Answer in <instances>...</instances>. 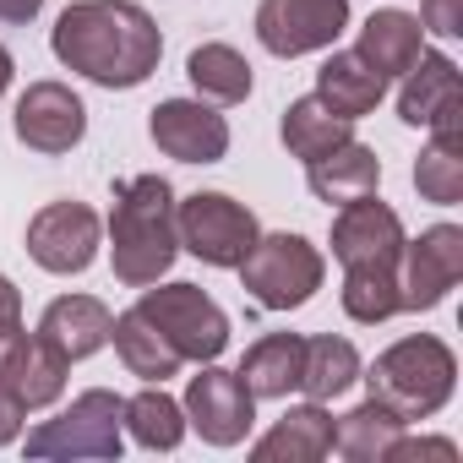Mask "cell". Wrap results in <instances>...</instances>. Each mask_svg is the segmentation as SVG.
<instances>
[{"label":"cell","mask_w":463,"mask_h":463,"mask_svg":"<svg viewBox=\"0 0 463 463\" xmlns=\"http://www.w3.org/2000/svg\"><path fill=\"white\" fill-rule=\"evenodd\" d=\"M50 50L99 88H142L164 61V33L137 0H71L50 28Z\"/></svg>","instance_id":"1"},{"label":"cell","mask_w":463,"mask_h":463,"mask_svg":"<svg viewBox=\"0 0 463 463\" xmlns=\"http://www.w3.org/2000/svg\"><path fill=\"white\" fill-rule=\"evenodd\" d=\"M180 257L175 229V185L164 175H131L115 185L109 207V268L126 289L158 284Z\"/></svg>","instance_id":"2"},{"label":"cell","mask_w":463,"mask_h":463,"mask_svg":"<svg viewBox=\"0 0 463 463\" xmlns=\"http://www.w3.org/2000/svg\"><path fill=\"white\" fill-rule=\"evenodd\" d=\"M360 382L403 425L409 420H430L458 387V354L436 333H414V338H398L392 349H382L371 360V371H360Z\"/></svg>","instance_id":"3"},{"label":"cell","mask_w":463,"mask_h":463,"mask_svg":"<svg viewBox=\"0 0 463 463\" xmlns=\"http://www.w3.org/2000/svg\"><path fill=\"white\" fill-rule=\"evenodd\" d=\"M235 273H241V289L262 311H300L322 289L327 262L306 235H289L284 229V235H257V246L246 251V262Z\"/></svg>","instance_id":"4"},{"label":"cell","mask_w":463,"mask_h":463,"mask_svg":"<svg viewBox=\"0 0 463 463\" xmlns=\"http://www.w3.org/2000/svg\"><path fill=\"white\" fill-rule=\"evenodd\" d=\"M126 398L109 387H88L71 398V409H61L55 420L28 430V458H120L126 447Z\"/></svg>","instance_id":"5"},{"label":"cell","mask_w":463,"mask_h":463,"mask_svg":"<svg viewBox=\"0 0 463 463\" xmlns=\"http://www.w3.org/2000/svg\"><path fill=\"white\" fill-rule=\"evenodd\" d=\"M175 229H180V251H191L207 268H241L262 235L257 213L229 191H191L185 202H175Z\"/></svg>","instance_id":"6"},{"label":"cell","mask_w":463,"mask_h":463,"mask_svg":"<svg viewBox=\"0 0 463 463\" xmlns=\"http://www.w3.org/2000/svg\"><path fill=\"white\" fill-rule=\"evenodd\" d=\"M137 311L175 344L180 360L207 365V360H218V354L229 349V317H223V306H218L207 289H196V284H147L142 300H137Z\"/></svg>","instance_id":"7"},{"label":"cell","mask_w":463,"mask_h":463,"mask_svg":"<svg viewBox=\"0 0 463 463\" xmlns=\"http://www.w3.org/2000/svg\"><path fill=\"white\" fill-rule=\"evenodd\" d=\"M185 425L207 441V447H241L257 425V398L241 382V371H218L213 360L185 382Z\"/></svg>","instance_id":"8"},{"label":"cell","mask_w":463,"mask_h":463,"mask_svg":"<svg viewBox=\"0 0 463 463\" xmlns=\"http://www.w3.org/2000/svg\"><path fill=\"white\" fill-rule=\"evenodd\" d=\"M99 246H104V223H99V213L88 202L66 196V202H50V207H39L28 218V257L44 273H61V279L88 273Z\"/></svg>","instance_id":"9"},{"label":"cell","mask_w":463,"mask_h":463,"mask_svg":"<svg viewBox=\"0 0 463 463\" xmlns=\"http://www.w3.org/2000/svg\"><path fill=\"white\" fill-rule=\"evenodd\" d=\"M344 28H349V0H262L257 6V39L279 61L333 50Z\"/></svg>","instance_id":"10"},{"label":"cell","mask_w":463,"mask_h":463,"mask_svg":"<svg viewBox=\"0 0 463 463\" xmlns=\"http://www.w3.org/2000/svg\"><path fill=\"white\" fill-rule=\"evenodd\" d=\"M463 279V229L430 223L420 241H403L398 251V295L403 311H436Z\"/></svg>","instance_id":"11"},{"label":"cell","mask_w":463,"mask_h":463,"mask_svg":"<svg viewBox=\"0 0 463 463\" xmlns=\"http://www.w3.org/2000/svg\"><path fill=\"white\" fill-rule=\"evenodd\" d=\"M12 131L23 147L61 158L88 137V109L66 82H28V93L17 99V115H12Z\"/></svg>","instance_id":"12"},{"label":"cell","mask_w":463,"mask_h":463,"mask_svg":"<svg viewBox=\"0 0 463 463\" xmlns=\"http://www.w3.org/2000/svg\"><path fill=\"white\" fill-rule=\"evenodd\" d=\"M147 137L180 164H218L229 153V120L202 99H164L147 115Z\"/></svg>","instance_id":"13"},{"label":"cell","mask_w":463,"mask_h":463,"mask_svg":"<svg viewBox=\"0 0 463 463\" xmlns=\"http://www.w3.org/2000/svg\"><path fill=\"white\" fill-rule=\"evenodd\" d=\"M403 241H409L403 235V218L376 191L354 196V202H344L333 213V257L344 268H354V262H398Z\"/></svg>","instance_id":"14"},{"label":"cell","mask_w":463,"mask_h":463,"mask_svg":"<svg viewBox=\"0 0 463 463\" xmlns=\"http://www.w3.org/2000/svg\"><path fill=\"white\" fill-rule=\"evenodd\" d=\"M109 322H115V311L99 295H61L39 317V338L50 349H61L66 360H88L109 344Z\"/></svg>","instance_id":"15"},{"label":"cell","mask_w":463,"mask_h":463,"mask_svg":"<svg viewBox=\"0 0 463 463\" xmlns=\"http://www.w3.org/2000/svg\"><path fill=\"white\" fill-rule=\"evenodd\" d=\"M306 185H311V196L317 202H354V196H371L376 185H382V158H376V147H365L360 137H349V142H338L333 153H322V158H311L306 164Z\"/></svg>","instance_id":"16"},{"label":"cell","mask_w":463,"mask_h":463,"mask_svg":"<svg viewBox=\"0 0 463 463\" xmlns=\"http://www.w3.org/2000/svg\"><path fill=\"white\" fill-rule=\"evenodd\" d=\"M327 452H333V414H327V403H317V398L295 403V409L251 447L257 463H322Z\"/></svg>","instance_id":"17"},{"label":"cell","mask_w":463,"mask_h":463,"mask_svg":"<svg viewBox=\"0 0 463 463\" xmlns=\"http://www.w3.org/2000/svg\"><path fill=\"white\" fill-rule=\"evenodd\" d=\"M420 50H425V28H420L414 12H398V6L371 12L365 28H360V44H354V55H360L376 77H403V71L420 61Z\"/></svg>","instance_id":"18"},{"label":"cell","mask_w":463,"mask_h":463,"mask_svg":"<svg viewBox=\"0 0 463 463\" xmlns=\"http://www.w3.org/2000/svg\"><path fill=\"white\" fill-rule=\"evenodd\" d=\"M317 99L344 120H365L387 99V77H376L354 50H333L317 71Z\"/></svg>","instance_id":"19"},{"label":"cell","mask_w":463,"mask_h":463,"mask_svg":"<svg viewBox=\"0 0 463 463\" xmlns=\"http://www.w3.org/2000/svg\"><path fill=\"white\" fill-rule=\"evenodd\" d=\"M109 344H115V354H120V365H126L131 376H142V382H169V376L185 365V360L175 354V344H169L137 306L109 322Z\"/></svg>","instance_id":"20"},{"label":"cell","mask_w":463,"mask_h":463,"mask_svg":"<svg viewBox=\"0 0 463 463\" xmlns=\"http://www.w3.org/2000/svg\"><path fill=\"white\" fill-rule=\"evenodd\" d=\"M300 365H306V338L300 333H268L246 349L241 382L251 387V398H289L300 387Z\"/></svg>","instance_id":"21"},{"label":"cell","mask_w":463,"mask_h":463,"mask_svg":"<svg viewBox=\"0 0 463 463\" xmlns=\"http://www.w3.org/2000/svg\"><path fill=\"white\" fill-rule=\"evenodd\" d=\"M185 77L196 88L202 104L223 109V104H246L251 99V61L235 44H196L185 55Z\"/></svg>","instance_id":"22"},{"label":"cell","mask_w":463,"mask_h":463,"mask_svg":"<svg viewBox=\"0 0 463 463\" xmlns=\"http://www.w3.org/2000/svg\"><path fill=\"white\" fill-rule=\"evenodd\" d=\"M279 137H284L289 158L311 164V158L333 153L338 142H349V137H354V120L333 115V109H327L317 93H306V99H295V104L284 109V120H279Z\"/></svg>","instance_id":"23"},{"label":"cell","mask_w":463,"mask_h":463,"mask_svg":"<svg viewBox=\"0 0 463 463\" xmlns=\"http://www.w3.org/2000/svg\"><path fill=\"white\" fill-rule=\"evenodd\" d=\"M452 93H463L452 55H441V50H420V61L403 71V88H398V115H403V126H425Z\"/></svg>","instance_id":"24"},{"label":"cell","mask_w":463,"mask_h":463,"mask_svg":"<svg viewBox=\"0 0 463 463\" xmlns=\"http://www.w3.org/2000/svg\"><path fill=\"white\" fill-rule=\"evenodd\" d=\"M360 382V349L349 338H306V365H300V392L317 398V403H333L344 398L349 387Z\"/></svg>","instance_id":"25"},{"label":"cell","mask_w":463,"mask_h":463,"mask_svg":"<svg viewBox=\"0 0 463 463\" xmlns=\"http://www.w3.org/2000/svg\"><path fill=\"white\" fill-rule=\"evenodd\" d=\"M398 430H403V420H398L387 403L365 398V403H354L349 414L333 420V452H344V458H354V463H382L387 447L398 441Z\"/></svg>","instance_id":"26"},{"label":"cell","mask_w":463,"mask_h":463,"mask_svg":"<svg viewBox=\"0 0 463 463\" xmlns=\"http://www.w3.org/2000/svg\"><path fill=\"white\" fill-rule=\"evenodd\" d=\"M344 311L365 327L387 322L403 311V295H398V262H354L344 268V289H338Z\"/></svg>","instance_id":"27"},{"label":"cell","mask_w":463,"mask_h":463,"mask_svg":"<svg viewBox=\"0 0 463 463\" xmlns=\"http://www.w3.org/2000/svg\"><path fill=\"white\" fill-rule=\"evenodd\" d=\"M66 371H71V360H66L61 349H50V344L33 333V338L23 344V354H17L6 387L23 398V409H50V403L66 392Z\"/></svg>","instance_id":"28"},{"label":"cell","mask_w":463,"mask_h":463,"mask_svg":"<svg viewBox=\"0 0 463 463\" xmlns=\"http://www.w3.org/2000/svg\"><path fill=\"white\" fill-rule=\"evenodd\" d=\"M126 430L147 452H175L185 436V409L164 392V382H147L137 398H126Z\"/></svg>","instance_id":"29"},{"label":"cell","mask_w":463,"mask_h":463,"mask_svg":"<svg viewBox=\"0 0 463 463\" xmlns=\"http://www.w3.org/2000/svg\"><path fill=\"white\" fill-rule=\"evenodd\" d=\"M414 191L436 207H458L463 202V147L425 142V153L414 164Z\"/></svg>","instance_id":"30"},{"label":"cell","mask_w":463,"mask_h":463,"mask_svg":"<svg viewBox=\"0 0 463 463\" xmlns=\"http://www.w3.org/2000/svg\"><path fill=\"white\" fill-rule=\"evenodd\" d=\"M414 458H441V463H458V447H452L447 436H403V430H398V441L387 447V458H382V463H414Z\"/></svg>","instance_id":"31"},{"label":"cell","mask_w":463,"mask_h":463,"mask_svg":"<svg viewBox=\"0 0 463 463\" xmlns=\"http://www.w3.org/2000/svg\"><path fill=\"white\" fill-rule=\"evenodd\" d=\"M420 28L436 39H458L463 33V0H420Z\"/></svg>","instance_id":"32"},{"label":"cell","mask_w":463,"mask_h":463,"mask_svg":"<svg viewBox=\"0 0 463 463\" xmlns=\"http://www.w3.org/2000/svg\"><path fill=\"white\" fill-rule=\"evenodd\" d=\"M23 420H28V409H23V398L0 382V447H12L17 436H23Z\"/></svg>","instance_id":"33"},{"label":"cell","mask_w":463,"mask_h":463,"mask_svg":"<svg viewBox=\"0 0 463 463\" xmlns=\"http://www.w3.org/2000/svg\"><path fill=\"white\" fill-rule=\"evenodd\" d=\"M23 344H28V333H23V322H0V382L12 376V365H17V354H23Z\"/></svg>","instance_id":"34"},{"label":"cell","mask_w":463,"mask_h":463,"mask_svg":"<svg viewBox=\"0 0 463 463\" xmlns=\"http://www.w3.org/2000/svg\"><path fill=\"white\" fill-rule=\"evenodd\" d=\"M0 322H23V289L0 273Z\"/></svg>","instance_id":"35"},{"label":"cell","mask_w":463,"mask_h":463,"mask_svg":"<svg viewBox=\"0 0 463 463\" xmlns=\"http://www.w3.org/2000/svg\"><path fill=\"white\" fill-rule=\"evenodd\" d=\"M44 12V0H0V23H33Z\"/></svg>","instance_id":"36"},{"label":"cell","mask_w":463,"mask_h":463,"mask_svg":"<svg viewBox=\"0 0 463 463\" xmlns=\"http://www.w3.org/2000/svg\"><path fill=\"white\" fill-rule=\"evenodd\" d=\"M12 71H17V66H12V50L0 44V99H6V88H12Z\"/></svg>","instance_id":"37"}]
</instances>
